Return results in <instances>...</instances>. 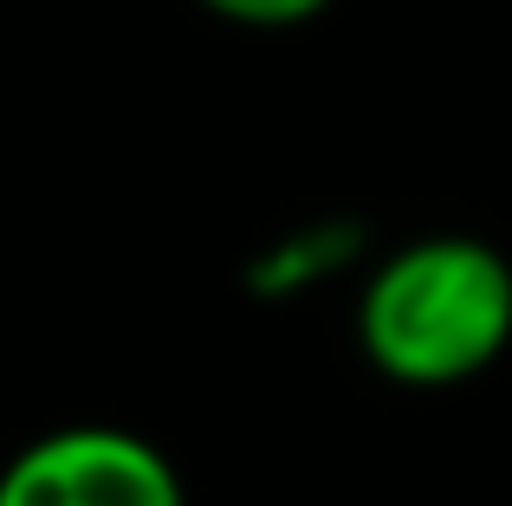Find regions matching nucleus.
<instances>
[{
	"instance_id": "1",
	"label": "nucleus",
	"mask_w": 512,
	"mask_h": 506,
	"mask_svg": "<svg viewBox=\"0 0 512 506\" xmlns=\"http://www.w3.org/2000/svg\"><path fill=\"white\" fill-rule=\"evenodd\" d=\"M357 338L383 377L409 390L467 383L512 344V266L467 234L396 247L370 273Z\"/></svg>"
},
{
	"instance_id": "2",
	"label": "nucleus",
	"mask_w": 512,
	"mask_h": 506,
	"mask_svg": "<svg viewBox=\"0 0 512 506\" xmlns=\"http://www.w3.org/2000/svg\"><path fill=\"white\" fill-rule=\"evenodd\" d=\"M0 506H188L169 455L130 429L78 422L0 468Z\"/></svg>"
},
{
	"instance_id": "3",
	"label": "nucleus",
	"mask_w": 512,
	"mask_h": 506,
	"mask_svg": "<svg viewBox=\"0 0 512 506\" xmlns=\"http://www.w3.org/2000/svg\"><path fill=\"white\" fill-rule=\"evenodd\" d=\"M208 13L221 20H240V26H299L312 13H325L331 0H201Z\"/></svg>"
}]
</instances>
